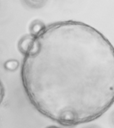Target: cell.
I'll return each instance as SVG.
<instances>
[{
	"instance_id": "obj_4",
	"label": "cell",
	"mask_w": 114,
	"mask_h": 128,
	"mask_svg": "<svg viewBox=\"0 0 114 128\" xmlns=\"http://www.w3.org/2000/svg\"><path fill=\"white\" fill-rule=\"evenodd\" d=\"M19 66V63L17 61H13V60H12V61H9L7 62L6 64H5V68L7 69V70H15Z\"/></svg>"
},
{
	"instance_id": "obj_1",
	"label": "cell",
	"mask_w": 114,
	"mask_h": 128,
	"mask_svg": "<svg viewBox=\"0 0 114 128\" xmlns=\"http://www.w3.org/2000/svg\"><path fill=\"white\" fill-rule=\"evenodd\" d=\"M21 78L44 116L63 126L88 123L114 103V47L84 22H55L34 36Z\"/></svg>"
},
{
	"instance_id": "obj_2",
	"label": "cell",
	"mask_w": 114,
	"mask_h": 128,
	"mask_svg": "<svg viewBox=\"0 0 114 128\" xmlns=\"http://www.w3.org/2000/svg\"><path fill=\"white\" fill-rule=\"evenodd\" d=\"M34 39V36H33L32 34L26 35L20 39L18 44V48L22 54H24L25 55L30 50V48L32 46Z\"/></svg>"
},
{
	"instance_id": "obj_3",
	"label": "cell",
	"mask_w": 114,
	"mask_h": 128,
	"mask_svg": "<svg viewBox=\"0 0 114 128\" xmlns=\"http://www.w3.org/2000/svg\"><path fill=\"white\" fill-rule=\"evenodd\" d=\"M45 28H46V26L42 22L39 20H36L32 22V24L30 28V30L31 34L35 36L38 34H40L42 31H44Z\"/></svg>"
}]
</instances>
